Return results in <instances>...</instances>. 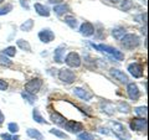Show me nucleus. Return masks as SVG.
Returning <instances> with one entry per match:
<instances>
[{
  "instance_id": "f257e3e1",
  "label": "nucleus",
  "mask_w": 149,
  "mask_h": 140,
  "mask_svg": "<svg viewBox=\"0 0 149 140\" xmlns=\"http://www.w3.org/2000/svg\"><path fill=\"white\" fill-rule=\"evenodd\" d=\"M91 46L93 49H96L97 51H100V52H103V53H107L112 56L114 60H117V61H122L124 58V55L120 52L119 50L112 47V46H108V45H95V44H91Z\"/></svg>"
},
{
  "instance_id": "f03ea898",
  "label": "nucleus",
  "mask_w": 149,
  "mask_h": 140,
  "mask_svg": "<svg viewBox=\"0 0 149 140\" xmlns=\"http://www.w3.org/2000/svg\"><path fill=\"white\" fill-rule=\"evenodd\" d=\"M109 125H111V129H112V132H113V134L119 140H129L130 139V134L128 133L127 128H125L123 124L112 120V122H109Z\"/></svg>"
},
{
  "instance_id": "7ed1b4c3",
  "label": "nucleus",
  "mask_w": 149,
  "mask_h": 140,
  "mask_svg": "<svg viewBox=\"0 0 149 140\" xmlns=\"http://www.w3.org/2000/svg\"><path fill=\"white\" fill-rule=\"evenodd\" d=\"M120 44H122V46L125 50H134L141 44V39L134 34H125L120 39Z\"/></svg>"
},
{
  "instance_id": "20e7f679",
  "label": "nucleus",
  "mask_w": 149,
  "mask_h": 140,
  "mask_svg": "<svg viewBox=\"0 0 149 140\" xmlns=\"http://www.w3.org/2000/svg\"><path fill=\"white\" fill-rule=\"evenodd\" d=\"M58 79L62 83H65V85H71V83L74 82V79H76V74H74L71 69L62 68V69H60V72H58Z\"/></svg>"
},
{
  "instance_id": "39448f33",
  "label": "nucleus",
  "mask_w": 149,
  "mask_h": 140,
  "mask_svg": "<svg viewBox=\"0 0 149 140\" xmlns=\"http://www.w3.org/2000/svg\"><path fill=\"white\" fill-rule=\"evenodd\" d=\"M62 128L67 130L68 133L78 134L81 130H83V124L81 122H77V120H66V123L62 125Z\"/></svg>"
},
{
  "instance_id": "423d86ee",
  "label": "nucleus",
  "mask_w": 149,
  "mask_h": 140,
  "mask_svg": "<svg viewBox=\"0 0 149 140\" xmlns=\"http://www.w3.org/2000/svg\"><path fill=\"white\" fill-rule=\"evenodd\" d=\"M147 118H141V116H137V118L130 119V129L136 130V132H144L147 130Z\"/></svg>"
},
{
  "instance_id": "0eeeda50",
  "label": "nucleus",
  "mask_w": 149,
  "mask_h": 140,
  "mask_svg": "<svg viewBox=\"0 0 149 140\" xmlns=\"http://www.w3.org/2000/svg\"><path fill=\"white\" fill-rule=\"evenodd\" d=\"M41 87H42V81L40 78H34L25 85V92L35 94V93H37L41 89Z\"/></svg>"
},
{
  "instance_id": "6e6552de",
  "label": "nucleus",
  "mask_w": 149,
  "mask_h": 140,
  "mask_svg": "<svg viewBox=\"0 0 149 140\" xmlns=\"http://www.w3.org/2000/svg\"><path fill=\"white\" fill-rule=\"evenodd\" d=\"M63 61L68 67H72V68H77L81 66V57L77 52H70Z\"/></svg>"
},
{
  "instance_id": "1a4fd4ad",
  "label": "nucleus",
  "mask_w": 149,
  "mask_h": 140,
  "mask_svg": "<svg viewBox=\"0 0 149 140\" xmlns=\"http://www.w3.org/2000/svg\"><path fill=\"white\" fill-rule=\"evenodd\" d=\"M127 94L129 97L130 100H138L139 97H141V91H139L138 86L136 83H127Z\"/></svg>"
},
{
  "instance_id": "9d476101",
  "label": "nucleus",
  "mask_w": 149,
  "mask_h": 140,
  "mask_svg": "<svg viewBox=\"0 0 149 140\" xmlns=\"http://www.w3.org/2000/svg\"><path fill=\"white\" fill-rule=\"evenodd\" d=\"M73 94L76 96V97H78L80 99L85 100V102L91 100L92 98H93V93H92V92L85 89V88H81V87H76V88H73Z\"/></svg>"
},
{
  "instance_id": "9b49d317",
  "label": "nucleus",
  "mask_w": 149,
  "mask_h": 140,
  "mask_svg": "<svg viewBox=\"0 0 149 140\" xmlns=\"http://www.w3.org/2000/svg\"><path fill=\"white\" fill-rule=\"evenodd\" d=\"M128 72L132 74L134 78H141V77H143V66L138 62H133L128 66Z\"/></svg>"
},
{
  "instance_id": "f8f14e48",
  "label": "nucleus",
  "mask_w": 149,
  "mask_h": 140,
  "mask_svg": "<svg viewBox=\"0 0 149 140\" xmlns=\"http://www.w3.org/2000/svg\"><path fill=\"white\" fill-rule=\"evenodd\" d=\"M39 39L41 42L44 44H50L51 41H54L55 39V34L50 29H42L39 32Z\"/></svg>"
},
{
  "instance_id": "ddd939ff",
  "label": "nucleus",
  "mask_w": 149,
  "mask_h": 140,
  "mask_svg": "<svg viewBox=\"0 0 149 140\" xmlns=\"http://www.w3.org/2000/svg\"><path fill=\"white\" fill-rule=\"evenodd\" d=\"M111 74L117 79V81H119L120 83H123V85H127L128 81H129L127 74H125L124 72H122V71H119V69H117V68H112L111 69Z\"/></svg>"
},
{
  "instance_id": "4468645a",
  "label": "nucleus",
  "mask_w": 149,
  "mask_h": 140,
  "mask_svg": "<svg viewBox=\"0 0 149 140\" xmlns=\"http://www.w3.org/2000/svg\"><path fill=\"white\" fill-rule=\"evenodd\" d=\"M80 32H81V35L86 36V37L92 36L95 34V26H93V24H91V22L85 21L80 27Z\"/></svg>"
},
{
  "instance_id": "2eb2a0df",
  "label": "nucleus",
  "mask_w": 149,
  "mask_h": 140,
  "mask_svg": "<svg viewBox=\"0 0 149 140\" xmlns=\"http://www.w3.org/2000/svg\"><path fill=\"white\" fill-rule=\"evenodd\" d=\"M65 51H66V47H65L63 45L58 46V47L55 50V52H54L55 62H57V63H62L63 62V60H65Z\"/></svg>"
},
{
  "instance_id": "dca6fc26",
  "label": "nucleus",
  "mask_w": 149,
  "mask_h": 140,
  "mask_svg": "<svg viewBox=\"0 0 149 140\" xmlns=\"http://www.w3.org/2000/svg\"><path fill=\"white\" fill-rule=\"evenodd\" d=\"M35 11L39 14L40 16H45V17H49L50 16V9L47 6L42 5V4L40 3H35Z\"/></svg>"
},
{
  "instance_id": "f3484780",
  "label": "nucleus",
  "mask_w": 149,
  "mask_h": 140,
  "mask_svg": "<svg viewBox=\"0 0 149 140\" xmlns=\"http://www.w3.org/2000/svg\"><path fill=\"white\" fill-rule=\"evenodd\" d=\"M51 120H52L55 124H57V125H60V127H62V125L66 123L67 119L65 118L63 115L57 113V112H55V113H51Z\"/></svg>"
},
{
  "instance_id": "a211bd4d",
  "label": "nucleus",
  "mask_w": 149,
  "mask_h": 140,
  "mask_svg": "<svg viewBox=\"0 0 149 140\" xmlns=\"http://www.w3.org/2000/svg\"><path fill=\"white\" fill-rule=\"evenodd\" d=\"M101 109H102V112H104V113L111 115V114H113L116 112V107L112 103H109V102H102L101 103Z\"/></svg>"
},
{
  "instance_id": "6ab92c4d",
  "label": "nucleus",
  "mask_w": 149,
  "mask_h": 140,
  "mask_svg": "<svg viewBox=\"0 0 149 140\" xmlns=\"http://www.w3.org/2000/svg\"><path fill=\"white\" fill-rule=\"evenodd\" d=\"M27 135L31 138V139H35V140H44V135L41 134L37 129H32V128H29L26 130Z\"/></svg>"
},
{
  "instance_id": "aec40b11",
  "label": "nucleus",
  "mask_w": 149,
  "mask_h": 140,
  "mask_svg": "<svg viewBox=\"0 0 149 140\" xmlns=\"http://www.w3.org/2000/svg\"><path fill=\"white\" fill-rule=\"evenodd\" d=\"M54 11L56 15H58V16H61V15H65L66 12L70 11V8L68 5H65V4H61V5H56L54 8Z\"/></svg>"
},
{
  "instance_id": "412c9836",
  "label": "nucleus",
  "mask_w": 149,
  "mask_h": 140,
  "mask_svg": "<svg viewBox=\"0 0 149 140\" xmlns=\"http://www.w3.org/2000/svg\"><path fill=\"white\" fill-rule=\"evenodd\" d=\"M32 118H34V120L36 123H39V124H47V122L44 119V116L40 114V112L37 108H35L34 110H32Z\"/></svg>"
},
{
  "instance_id": "4be33fe9",
  "label": "nucleus",
  "mask_w": 149,
  "mask_h": 140,
  "mask_svg": "<svg viewBox=\"0 0 149 140\" xmlns=\"http://www.w3.org/2000/svg\"><path fill=\"white\" fill-rule=\"evenodd\" d=\"M65 24H67L71 29H76V27L78 26L77 19L74 16H65Z\"/></svg>"
},
{
  "instance_id": "5701e85b",
  "label": "nucleus",
  "mask_w": 149,
  "mask_h": 140,
  "mask_svg": "<svg viewBox=\"0 0 149 140\" xmlns=\"http://www.w3.org/2000/svg\"><path fill=\"white\" fill-rule=\"evenodd\" d=\"M16 44H17V46H19V47H20L21 50L26 51V52H31V46H30V44L27 42L26 40L20 39V40H17V41H16Z\"/></svg>"
},
{
  "instance_id": "b1692460",
  "label": "nucleus",
  "mask_w": 149,
  "mask_h": 140,
  "mask_svg": "<svg viewBox=\"0 0 149 140\" xmlns=\"http://www.w3.org/2000/svg\"><path fill=\"white\" fill-rule=\"evenodd\" d=\"M78 140H100L98 138H96L93 134L91 133H87V132H83L81 134H78Z\"/></svg>"
},
{
  "instance_id": "393cba45",
  "label": "nucleus",
  "mask_w": 149,
  "mask_h": 140,
  "mask_svg": "<svg viewBox=\"0 0 149 140\" xmlns=\"http://www.w3.org/2000/svg\"><path fill=\"white\" fill-rule=\"evenodd\" d=\"M13 64V62H11V60L8 57V56H5V55H0V66H3V67H10Z\"/></svg>"
},
{
  "instance_id": "a878e982",
  "label": "nucleus",
  "mask_w": 149,
  "mask_h": 140,
  "mask_svg": "<svg viewBox=\"0 0 149 140\" xmlns=\"http://www.w3.org/2000/svg\"><path fill=\"white\" fill-rule=\"evenodd\" d=\"M112 35H113L114 39L120 40V39H122V37L125 35V30L122 29V27H117V29H114L113 31H112Z\"/></svg>"
},
{
  "instance_id": "bb28decb",
  "label": "nucleus",
  "mask_w": 149,
  "mask_h": 140,
  "mask_svg": "<svg viewBox=\"0 0 149 140\" xmlns=\"http://www.w3.org/2000/svg\"><path fill=\"white\" fill-rule=\"evenodd\" d=\"M21 97L24 98V99L27 102V103H35V100H36V96L35 94H31V93H27V92H22L21 93Z\"/></svg>"
},
{
  "instance_id": "cd10ccee",
  "label": "nucleus",
  "mask_w": 149,
  "mask_h": 140,
  "mask_svg": "<svg viewBox=\"0 0 149 140\" xmlns=\"http://www.w3.org/2000/svg\"><path fill=\"white\" fill-rule=\"evenodd\" d=\"M32 26H34V21H32L31 19H29V20H26V21L24 22V24H22V25L20 26V29H21V31H26V32H29V31H31Z\"/></svg>"
},
{
  "instance_id": "c85d7f7f",
  "label": "nucleus",
  "mask_w": 149,
  "mask_h": 140,
  "mask_svg": "<svg viewBox=\"0 0 149 140\" xmlns=\"http://www.w3.org/2000/svg\"><path fill=\"white\" fill-rule=\"evenodd\" d=\"M50 133L52 134V135H55V137H57V138H61V139H68V135L66 134V133H63V132H61V130H58V129H51L50 130Z\"/></svg>"
},
{
  "instance_id": "c756f323",
  "label": "nucleus",
  "mask_w": 149,
  "mask_h": 140,
  "mask_svg": "<svg viewBox=\"0 0 149 140\" xmlns=\"http://www.w3.org/2000/svg\"><path fill=\"white\" fill-rule=\"evenodd\" d=\"M3 55L8 56V57H14V56L16 55V49H15V46H9V47H6L5 50L3 51Z\"/></svg>"
},
{
  "instance_id": "7c9ffc66",
  "label": "nucleus",
  "mask_w": 149,
  "mask_h": 140,
  "mask_svg": "<svg viewBox=\"0 0 149 140\" xmlns=\"http://www.w3.org/2000/svg\"><path fill=\"white\" fill-rule=\"evenodd\" d=\"M134 112H136V114L138 116H141V118H146L147 116V107L146 105L137 107V108H134Z\"/></svg>"
},
{
  "instance_id": "2f4dec72",
  "label": "nucleus",
  "mask_w": 149,
  "mask_h": 140,
  "mask_svg": "<svg viewBox=\"0 0 149 140\" xmlns=\"http://www.w3.org/2000/svg\"><path fill=\"white\" fill-rule=\"evenodd\" d=\"M132 8H133L132 0H123L122 4H120V10H123V11H128Z\"/></svg>"
},
{
  "instance_id": "473e14b6",
  "label": "nucleus",
  "mask_w": 149,
  "mask_h": 140,
  "mask_svg": "<svg viewBox=\"0 0 149 140\" xmlns=\"http://www.w3.org/2000/svg\"><path fill=\"white\" fill-rule=\"evenodd\" d=\"M129 105L128 103H124V102H119L118 103V110H120L122 113H129Z\"/></svg>"
},
{
  "instance_id": "72a5a7b5",
  "label": "nucleus",
  "mask_w": 149,
  "mask_h": 140,
  "mask_svg": "<svg viewBox=\"0 0 149 140\" xmlns=\"http://www.w3.org/2000/svg\"><path fill=\"white\" fill-rule=\"evenodd\" d=\"M11 10H13V5H11V4H8L6 6L0 8V16H1V15H6V14H9Z\"/></svg>"
},
{
  "instance_id": "f704fd0d",
  "label": "nucleus",
  "mask_w": 149,
  "mask_h": 140,
  "mask_svg": "<svg viewBox=\"0 0 149 140\" xmlns=\"http://www.w3.org/2000/svg\"><path fill=\"white\" fill-rule=\"evenodd\" d=\"M1 139H4V140H20L17 135H15V134H5V133L1 134Z\"/></svg>"
},
{
  "instance_id": "c9c22d12",
  "label": "nucleus",
  "mask_w": 149,
  "mask_h": 140,
  "mask_svg": "<svg viewBox=\"0 0 149 140\" xmlns=\"http://www.w3.org/2000/svg\"><path fill=\"white\" fill-rule=\"evenodd\" d=\"M8 129H9V132H10L11 134H15V133L19 132V125L16 123H9Z\"/></svg>"
},
{
  "instance_id": "e433bc0d",
  "label": "nucleus",
  "mask_w": 149,
  "mask_h": 140,
  "mask_svg": "<svg viewBox=\"0 0 149 140\" xmlns=\"http://www.w3.org/2000/svg\"><path fill=\"white\" fill-rule=\"evenodd\" d=\"M8 89V83L6 81H4V79L0 78V91H6Z\"/></svg>"
},
{
  "instance_id": "4c0bfd02",
  "label": "nucleus",
  "mask_w": 149,
  "mask_h": 140,
  "mask_svg": "<svg viewBox=\"0 0 149 140\" xmlns=\"http://www.w3.org/2000/svg\"><path fill=\"white\" fill-rule=\"evenodd\" d=\"M20 4L22 8H25L26 10H29V4H27V0H20Z\"/></svg>"
},
{
  "instance_id": "58836bf2",
  "label": "nucleus",
  "mask_w": 149,
  "mask_h": 140,
  "mask_svg": "<svg viewBox=\"0 0 149 140\" xmlns=\"http://www.w3.org/2000/svg\"><path fill=\"white\" fill-rule=\"evenodd\" d=\"M4 120H5V116H4V114L1 113V110H0V124H3Z\"/></svg>"
},
{
  "instance_id": "ea45409f",
  "label": "nucleus",
  "mask_w": 149,
  "mask_h": 140,
  "mask_svg": "<svg viewBox=\"0 0 149 140\" xmlns=\"http://www.w3.org/2000/svg\"><path fill=\"white\" fill-rule=\"evenodd\" d=\"M100 133L106 134V135H108V134H109L108 132H107V129H106V128H100Z\"/></svg>"
},
{
  "instance_id": "a19ab883",
  "label": "nucleus",
  "mask_w": 149,
  "mask_h": 140,
  "mask_svg": "<svg viewBox=\"0 0 149 140\" xmlns=\"http://www.w3.org/2000/svg\"><path fill=\"white\" fill-rule=\"evenodd\" d=\"M60 1H62V0H50L51 4H56V3H60Z\"/></svg>"
},
{
  "instance_id": "79ce46f5",
  "label": "nucleus",
  "mask_w": 149,
  "mask_h": 140,
  "mask_svg": "<svg viewBox=\"0 0 149 140\" xmlns=\"http://www.w3.org/2000/svg\"><path fill=\"white\" fill-rule=\"evenodd\" d=\"M108 1H111V3H114V4H116V3H119L120 0H108Z\"/></svg>"
},
{
  "instance_id": "37998d69",
  "label": "nucleus",
  "mask_w": 149,
  "mask_h": 140,
  "mask_svg": "<svg viewBox=\"0 0 149 140\" xmlns=\"http://www.w3.org/2000/svg\"><path fill=\"white\" fill-rule=\"evenodd\" d=\"M1 3H4V0H0V4H1Z\"/></svg>"
}]
</instances>
